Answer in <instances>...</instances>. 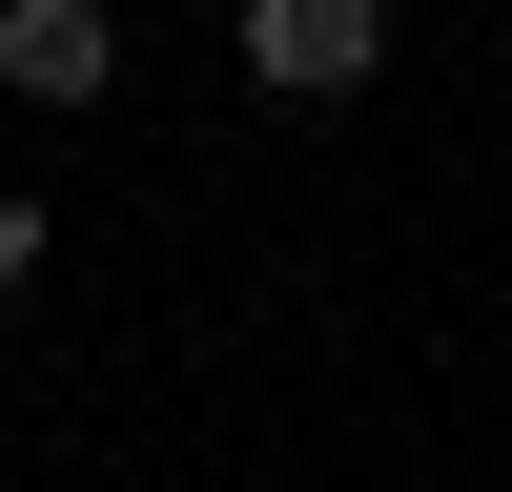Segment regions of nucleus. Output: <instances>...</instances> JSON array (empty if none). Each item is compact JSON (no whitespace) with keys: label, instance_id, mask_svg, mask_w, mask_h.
<instances>
[{"label":"nucleus","instance_id":"nucleus-1","mask_svg":"<svg viewBox=\"0 0 512 492\" xmlns=\"http://www.w3.org/2000/svg\"><path fill=\"white\" fill-rule=\"evenodd\" d=\"M246 82H267V103H369V82H390V0H246Z\"/></svg>","mask_w":512,"mask_h":492},{"label":"nucleus","instance_id":"nucleus-2","mask_svg":"<svg viewBox=\"0 0 512 492\" xmlns=\"http://www.w3.org/2000/svg\"><path fill=\"white\" fill-rule=\"evenodd\" d=\"M103 82H123V21H103V0H0V103L82 123Z\"/></svg>","mask_w":512,"mask_h":492},{"label":"nucleus","instance_id":"nucleus-3","mask_svg":"<svg viewBox=\"0 0 512 492\" xmlns=\"http://www.w3.org/2000/svg\"><path fill=\"white\" fill-rule=\"evenodd\" d=\"M21 287H41V205L0 185V328H21Z\"/></svg>","mask_w":512,"mask_h":492}]
</instances>
